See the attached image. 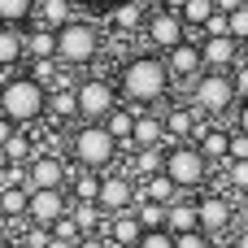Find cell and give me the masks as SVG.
I'll list each match as a JSON object with an SVG mask.
<instances>
[{
  "label": "cell",
  "mask_w": 248,
  "mask_h": 248,
  "mask_svg": "<svg viewBox=\"0 0 248 248\" xmlns=\"http://www.w3.org/2000/svg\"><path fill=\"white\" fill-rule=\"evenodd\" d=\"M170 92H174V78H170L161 52H135V57H126V65H122V74H118V96H122L126 105L153 109V105H161Z\"/></svg>",
  "instance_id": "1"
},
{
  "label": "cell",
  "mask_w": 248,
  "mask_h": 248,
  "mask_svg": "<svg viewBox=\"0 0 248 248\" xmlns=\"http://www.w3.org/2000/svg\"><path fill=\"white\" fill-rule=\"evenodd\" d=\"M44 109H48V87H39L26 70H22V74H9V78L0 83V118H4V122L31 126V122L44 118Z\"/></svg>",
  "instance_id": "2"
},
{
  "label": "cell",
  "mask_w": 248,
  "mask_h": 248,
  "mask_svg": "<svg viewBox=\"0 0 248 248\" xmlns=\"http://www.w3.org/2000/svg\"><path fill=\"white\" fill-rule=\"evenodd\" d=\"M70 161L78 166V170H109L113 166V157H118V140L105 131V122H78L74 131H70Z\"/></svg>",
  "instance_id": "3"
},
{
  "label": "cell",
  "mask_w": 248,
  "mask_h": 248,
  "mask_svg": "<svg viewBox=\"0 0 248 248\" xmlns=\"http://www.w3.org/2000/svg\"><path fill=\"white\" fill-rule=\"evenodd\" d=\"M100 48H105L100 26H92V22H83V17H74L70 26L57 31V61H61L65 70H83V65H92V61L100 57Z\"/></svg>",
  "instance_id": "4"
},
{
  "label": "cell",
  "mask_w": 248,
  "mask_h": 248,
  "mask_svg": "<svg viewBox=\"0 0 248 248\" xmlns=\"http://www.w3.org/2000/svg\"><path fill=\"white\" fill-rule=\"evenodd\" d=\"M192 105H196V113L201 118H227L240 100H235V83H231V74H222V70H205L196 83H192Z\"/></svg>",
  "instance_id": "5"
},
{
  "label": "cell",
  "mask_w": 248,
  "mask_h": 248,
  "mask_svg": "<svg viewBox=\"0 0 248 248\" xmlns=\"http://www.w3.org/2000/svg\"><path fill=\"white\" fill-rule=\"evenodd\" d=\"M161 174H170L179 192H201V187L209 183V161H205V153H201L196 144H170Z\"/></svg>",
  "instance_id": "6"
},
{
  "label": "cell",
  "mask_w": 248,
  "mask_h": 248,
  "mask_svg": "<svg viewBox=\"0 0 248 248\" xmlns=\"http://www.w3.org/2000/svg\"><path fill=\"white\" fill-rule=\"evenodd\" d=\"M74 96H78V122H105V118L122 105L118 83H109V78H100V74L78 78V83H74Z\"/></svg>",
  "instance_id": "7"
},
{
  "label": "cell",
  "mask_w": 248,
  "mask_h": 248,
  "mask_svg": "<svg viewBox=\"0 0 248 248\" xmlns=\"http://www.w3.org/2000/svg\"><path fill=\"white\" fill-rule=\"evenodd\" d=\"M196 218H201V231H205L209 240L235 235V205H231V196H222V192L196 196Z\"/></svg>",
  "instance_id": "8"
},
{
  "label": "cell",
  "mask_w": 248,
  "mask_h": 248,
  "mask_svg": "<svg viewBox=\"0 0 248 248\" xmlns=\"http://www.w3.org/2000/svg\"><path fill=\"white\" fill-rule=\"evenodd\" d=\"M144 39L153 44V52H170V48H179L183 39H192V35H187V26H183L179 13H170V9H153L148 22H144Z\"/></svg>",
  "instance_id": "9"
},
{
  "label": "cell",
  "mask_w": 248,
  "mask_h": 248,
  "mask_svg": "<svg viewBox=\"0 0 248 248\" xmlns=\"http://www.w3.org/2000/svg\"><path fill=\"white\" fill-rule=\"evenodd\" d=\"M70 214V192H61V187H39V192H31V205H26V222L31 227H52L57 218H65Z\"/></svg>",
  "instance_id": "10"
},
{
  "label": "cell",
  "mask_w": 248,
  "mask_h": 248,
  "mask_svg": "<svg viewBox=\"0 0 248 248\" xmlns=\"http://www.w3.org/2000/svg\"><path fill=\"white\" fill-rule=\"evenodd\" d=\"M70 183V161L57 157V153H35V161L26 166V187L39 192V187H61L65 192Z\"/></svg>",
  "instance_id": "11"
},
{
  "label": "cell",
  "mask_w": 248,
  "mask_h": 248,
  "mask_svg": "<svg viewBox=\"0 0 248 248\" xmlns=\"http://www.w3.org/2000/svg\"><path fill=\"white\" fill-rule=\"evenodd\" d=\"M96 205H100L105 214H126V209L135 205V179L122 174V170H105V174H100V196H96Z\"/></svg>",
  "instance_id": "12"
},
{
  "label": "cell",
  "mask_w": 248,
  "mask_h": 248,
  "mask_svg": "<svg viewBox=\"0 0 248 248\" xmlns=\"http://www.w3.org/2000/svg\"><path fill=\"white\" fill-rule=\"evenodd\" d=\"M196 44H201V61H205V70H222V74H231V70L240 65V39H231V35H201Z\"/></svg>",
  "instance_id": "13"
},
{
  "label": "cell",
  "mask_w": 248,
  "mask_h": 248,
  "mask_svg": "<svg viewBox=\"0 0 248 248\" xmlns=\"http://www.w3.org/2000/svg\"><path fill=\"white\" fill-rule=\"evenodd\" d=\"M161 57H166V70H170L174 83H196V78L205 74V61H201V44H196V39H183L179 48H170V52H161Z\"/></svg>",
  "instance_id": "14"
},
{
  "label": "cell",
  "mask_w": 248,
  "mask_h": 248,
  "mask_svg": "<svg viewBox=\"0 0 248 248\" xmlns=\"http://www.w3.org/2000/svg\"><path fill=\"white\" fill-rule=\"evenodd\" d=\"M161 122H166V148H170V144H192V140H196V126H201V113H196V105L187 100V105H174Z\"/></svg>",
  "instance_id": "15"
},
{
  "label": "cell",
  "mask_w": 248,
  "mask_h": 248,
  "mask_svg": "<svg viewBox=\"0 0 248 248\" xmlns=\"http://www.w3.org/2000/svg\"><path fill=\"white\" fill-rule=\"evenodd\" d=\"M26 65V26H0V83Z\"/></svg>",
  "instance_id": "16"
},
{
  "label": "cell",
  "mask_w": 248,
  "mask_h": 248,
  "mask_svg": "<svg viewBox=\"0 0 248 248\" xmlns=\"http://www.w3.org/2000/svg\"><path fill=\"white\" fill-rule=\"evenodd\" d=\"M100 235H105L113 248H135V244H140V235H144V227H140L135 209H126V214H109Z\"/></svg>",
  "instance_id": "17"
},
{
  "label": "cell",
  "mask_w": 248,
  "mask_h": 248,
  "mask_svg": "<svg viewBox=\"0 0 248 248\" xmlns=\"http://www.w3.org/2000/svg\"><path fill=\"white\" fill-rule=\"evenodd\" d=\"M44 118L57 122V126H74V118H78V96H74V87H52Z\"/></svg>",
  "instance_id": "18"
},
{
  "label": "cell",
  "mask_w": 248,
  "mask_h": 248,
  "mask_svg": "<svg viewBox=\"0 0 248 248\" xmlns=\"http://www.w3.org/2000/svg\"><path fill=\"white\" fill-rule=\"evenodd\" d=\"M131 148H166V122H161L153 109H140V118H135V135H131Z\"/></svg>",
  "instance_id": "19"
},
{
  "label": "cell",
  "mask_w": 248,
  "mask_h": 248,
  "mask_svg": "<svg viewBox=\"0 0 248 248\" xmlns=\"http://www.w3.org/2000/svg\"><path fill=\"white\" fill-rule=\"evenodd\" d=\"M74 22V4L70 0H35V17L31 26H44V31H61Z\"/></svg>",
  "instance_id": "20"
},
{
  "label": "cell",
  "mask_w": 248,
  "mask_h": 248,
  "mask_svg": "<svg viewBox=\"0 0 248 248\" xmlns=\"http://www.w3.org/2000/svg\"><path fill=\"white\" fill-rule=\"evenodd\" d=\"M166 231L170 235H183V231H201V218H196V201L179 196L166 205Z\"/></svg>",
  "instance_id": "21"
},
{
  "label": "cell",
  "mask_w": 248,
  "mask_h": 248,
  "mask_svg": "<svg viewBox=\"0 0 248 248\" xmlns=\"http://www.w3.org/2000/svg\"><path fill=\"white\" fill-rule=\"evenodd\" d=\"M135 196H140V201H153V205H170V201H179L183 192L174 187L170 174H153V179H140V183H135Z\"/></svg>",
  "instance_id": "22"
},
{
  "label": "cell",
  "mask_w": 248,
  "mask_h": 248,
  "mask_svg": "<svg viewBox=\"0 0 248 248\" xmlns=\"http://www.w3.org/2000/svg\"><path fill=\"white\" fill-rule=\"evenodd\" d=\"M70 218H74V227H78L83 235H100L109 214H105L96 201H70Z\"/></svg>",
  "instance_id": "23"
},
{
  "label": "cell",
  "mask_w": 248,
  "mask_h": 248,
  "mask_svg": "<svg viewBox=\"0 0 248 248\" xmlns=\"http://www.w3.org/2000/svg\"><path fill=\"white\" fill-rule=\"evenodd\" d=\"M26 61H57V31L26 26Z\"/></svg>",
  "instance_id": "24"
},
{
  "label": "cell",
  "mask_w": 248,
  "mask_h": 248,
  "mask_svg": "<svg viewBox=\"0 0 248 248\" xmlns=\"http://www.w3.org/2000/svg\"><path fill=\"white\" fill-rule=\"evenodd\" d=\"M70 201H96L100 196V170H78L70 161V183H65Z\"/></svg>",
  "instance_id": "25"
},
{
  "label": "cell",
  "mask_w": 248,
  "mask_h": 248,
  "mask_svg": "<svg viewBox=\"0 0 248 248\" xmlns=\"http://www.w3.org/2000/svg\"><path fill=\"white\" fill-rule=\"evenodd\" d=\"M105 17H109V26H113V31H122V35H135V31H144V22H148V13H144L135 0H126V4H118V9H109Z\"/></svg>",
  "instance_id": "26"
},
{
  "label": "cell",
  "mask_w": 248,
  "mask_h": 248,
  "mask_svg": "<svg viewBox=\"0 0 248 248\" xmlns=\"http://www.w3.org/2000/svg\"><path fill=\"white\" fill-rule=\"evenodd\" d=\"M135 118H140V109L122 100V105H118V109L105 118V131H109L118 144H131V135H135Z\"/></svg>",
  "instance_id": "27"
},
{
  "label": "cell",
  "mask_w": 248,
  "mask_h": 248,
  "mask_svg": "<svg viewBox=\"0 0 248 248\" xmlns=\"http://www.w3.org/2000/svg\"><path fill=\"white\" fill-rule=\"evenodd\" d=\"M161 170H166V148H135V157H131V179L135 183L140 179H153Z\"/></svg>",
  "instance_id": "28"
},
{
  "label": "cell",
  "mask_w": 248,
  "mask_h": 248,
  "mask_svg": "<svg viewBox=\"0 0 248 248\" xmlns=\"http://www.w3.org/2000/svg\"><path fill=\"white\" fill-rule=\"evenodd\" d=\"M26 205H31V187H0V214L4 218H26Z\"/></svg>",
  "instance_id": "29"
},
{
  "label": "cell",
  "mask_w": 248,
  "mask_h": 248,
  "mask_svg": "<svg viewBox=\"0 0 248 248\" xmlns=\"http://www.w3.org/2000/svg\"><path fill=\"white\" fill-rule=\"evenodd\" d=\"M214 13H218V9H214V0H187V4L179 9V17H183L187 35H192V31H205V22H209Z\"/></svg>",
  "instance_id": "30"
},
{
  "label": "cell",
  "mask_w": 248,
  "mask_h": 248,
  "mask_svg": "<svg viewBox=\"0 0 248 248\" xmlns=\"http://www.w3.org/2000/svg\"><path fill=\"white\" fill-rule=\"evenodd\" d=\"M35 0H0V26H31Z\"/></svg>",
  "instance_id": "31"
},
{
  "label": "cell",
  "mask_w": 248,
  "mask_h": 248,
  "mask_svg": "<svg viewBox=\"0 0 248 248\" xmlns=\"http://www.w3.org/2000/svg\"><path fill=\"white\" fill-rule=\"evenodd\" d=\"M4 153H9L13 166H31V161H35V140H31L26 131H13L9 144H4Z\"/></svg>",
  "instance_id": "32"
},
{
  "label": "cell",
  "mask_w": 248,
  "mask_h": 248,
  "mask_svg": "<svg viewBox=\"0 0 248 248\" xmlns=\"http://www.w3.org/2000/svg\"><path fill=\"white\" fill-rule=\"evenodd\" d=\"M135 218H140V227L144 231H157V227H166V205H153V201H140L135 196Z\"/></svg>",
  "instance_id": "33"
},
{
  "label": "cell",
  "mask_w": 248,
  "mask_h": 248,
  "mask_svg": "<svg viewBox=\"0 0 248 248\" xmlns=\"http://www.w3.org/2000/svg\"><path fill=\"white\" fill-rule=\"evenodd\" d=\"M48 235H52V240H61V244H78V240H83V231L74 227V218H70V214H65V218H57V222L48 227Z\"/></svg>",
  "instance_id": "34"
},
{
  "label": "cell",
  "mask_w": 248,
  "mask_h": 248,
  "mask_svg": "<svg viewBox=\"0 0 248 248\" xmlns=\"http://www.w3.org/2000/svg\"><path fill=\"white\" fill-rule=\"evenodd\" d=\"M135 248H174V235H170L166 227H157V231H144Z\"/></svg>",
  "instance_id": "35"
},
{
  "label": "cell",
  "mask_w": 248,
  "mask_h": 248,
  "mask_svg": "<svg viewBox=\"0 0 248 248\" xmlns=\"http://www.w3.org/2000/svg\"><path fill=\"white\" fill-rule=\"evenodd\" d=\"M231 161H248V135L231 126V148H227V166Z\"/></svg>",
  "instance_id": "36"
},
{
  "label": "cell",
  "mask_w": 248,
  "mask_h": 248,
  "mask_svg": "<svg viewBox=\"0 0 248 248\" xmlns=\"http://www.w3.org/2000/svg\"><path fill=\"white\" fill-rule=\"evenodd\" d=\"M227 17H231V39H240V44H244V39H248V0L235 9V13H227Z\"/></svg>",
  "instance_id": "37"
},
{
  "label": "cell",
  "mask_w": 248,
  "mask_h": 248,
  "mask_svg": "<svg viewBox=\"0 0 248 248\" xmlns=\"http://www.w3.org/2000/svg\"><path fill=\"white\" fill-rule=\"evenodd\" d=\"M174 248H214V240L205 231H183V235H174Z\"/></svg>",
  "instance_id": "38"
},
{
  "label": "cell",
  "mask_w": 248,
  "mask_h": 248,
  "mask_svg": "<svg viewBox=\"0 0 248 248\" xmlns=\"http://www.w3.org/2000/svg\"><path fill=\"white\" fill-rule=\"evenodd\" d=\"M231 83H235V100H248V61L231 70Z\"/></svg>",
  "instance_id": "39"
},
{
  "label": "cell",
  "mask_w": 248,
  "mask_h": 248,
  "mask_svg": "<svg viewBox=\"0 0 248 248\" xmlns=\"http://www.w3.org/2000/svg\"><path fill=\"white\" fill-rule=\"evenodd\" d=\"M201 35H231V17H227V13H214V17L205 22Z\"/></svg>",
  "instance_id": "40"
},
{
  "label": "cell",
  "mask_w": 248,
  "mask_h": 248,
  "mask_svg": "<svg viewBox=\"0 0 248 248\" xmlns=\"http://www.w3.org/2000/svg\"><path fill=\"white\" fill-rule=\"evenodd\" d=\"M235 231H248V196H235Z\"/></svg>",
  "instance_id": "41"
},
{
  "label": "cell",
  "mask_w": 248,
  "mask_h": 248,
  "mask_svg": "<svg viewBox=\"0 0 248 248\" xmlns=\"http://www.w3.org/2000/svg\"><path fill=\"white\" fill-rule=\"evenodd\" d=\"M235 131H244V135H248V100L235 105Z\"/></svg>",
  "instance_id": "42"
},
{
  "label": "cell",
  "mask_w": 248,
  "mask_h": 248,
  "mask_svg": "<svg viewBox=\"0 0 248 248\" xmlns=\"http://www.w3.org/2000/svg\"><path fill=\"white\" fill-rule=\"evenodd\" d=\"M74 248H113V244H109L105 235H83V240H78Z\"/></svg>",
  "instance_id": "43"
},
{
  "label": "cell",
  "mask_w": 248,
  "mask_h": 248,
  "mask_svg": "<svg viewBox=\"0 0 248 248\" xmlns=\"http://www.w3.org/2000/svg\"><path fill=\"white\" fill-rule=\"evenodd\" d=\"M240 4H244V0H214V9H218V13H235Z\"/></svg>",
  "instance_id": "44"
},
{
  "label": "cell",
  "mask_w": 248,
  "mask_h": 248,
  "mask_svg": "<svg viewBox=\"0 0 248 248\" xmlns=\"http://www.w3.org/2000/svg\"><path fill=\"white\" fill-rule=\"evenodd\" d=\"M92 9H100V13H109V9H118V4H126V0H87Z\"/></svg>",
  "instance_id": "45"
},
{
  "label": "cell",
  "mask_w": 248,
  "mask_h": 248,
  "mask_svg": "<svg viewBox=\"0 0 248 248\" xmlns=\"http://www.w3.org/2000/svg\"><path fill=\"white\" fill-rule=\"evenodd\" d=\"M13 131H17V126H13V122H4V118H0V144H9V135H13Z\"/></svg>",
  "instance_id": "46"
},
{
  "label": "cell",
  "mask_w": 248,
  "mask_h": 248,
  "mask_svg": "<svg viewBox=\"0 0 248 248\" xmlns=\"http://www.w3.org/2000/svg\"><path fill=\"white\" fill-rule=\"evenodd\" d=\"M9 227H13V218H4V214H0V240H13V235H9Z\"/></svg>",
  "instance_id": "47"
},
{
  "label": "cell",
  "mask_w": 248,
  "mask_h": 248,
  "mask_svg": "<svg viewBox=\"0 0 248 248\" xmlns=\"http://www.w3.org/2000/svg\"><path fill=\"white\" fill-rule=\"evenodd\" d=\"M183 4H187V0H161V9H170V13H179Z\"/></svg>",
  "instance_id": "48"
},
{
  "label": "cell",
  "mask_w": 248,
  "mask_h": 248,
  "mask_svg": "<svg viewBox=\"0 0 248 248\" xmlns=\"http://www.w3.org/2000/svg\"><path fill=\"white\" fill-rule=\"evenodd\" d=\"M135 4H140L144 13H153V9H161V0H135Z\"/></svg>",
  "instance_id": "49"
},
{
  "label": "cell",
  "mask_w": 248,
  "mask_h": 248,
  "mask_svg": "<svg viewBox=\"0 0 248 248\" xmlns=\"http://www.w3.org/2000/svg\"><path fill=\"white\" fill-rule=\"evenodd\" d=\"M13 161H9V153H4V144H0V170H9Z\"/></svg>",
  "instance_id": "50"
},
{
  "label": "cell",
  "mask_w": 248,
  "mask_h": 248,
  "mask_svg": "<svg viewBox=\"0 0 248 248\" xmlns=\"http://www.w3.org/2000/svg\"><path fill=\"white\" fill-rule=\"evenodd\" d=\"M235 244H240V248H248V231H235Z\"/></svg>",
  "instance_id": "51"
},
{
  "label": "cell",
  "mask_w": 248,
  "mask_h": 248,
  "mask_svg": "<svg viewBox=\"0 0 248 248\" xmlns=\"http://www.w3.org/2000/svg\"><path fill=\"white\" fill-rule=\"evenodd\" d=\"M240 61H248V39H244V44H240Z\"/></svg>",
  "instance_id": "52"
},
{
  "label": "cell",
  "mask_w": 248,
  "mask_h": 248,
  "mask_svg": "<svg viewBox=\"0 0 248 248\" xmlns=\"http://www.w3.org/2000/svg\"><path fill=\"white\" fill-rule=\"evenodd\" d=\"M0 248H22V244L17 240H0Z\"/></svg>",
  "instance_id": "53"
},
{
  "label": "cell",
  "mask_w": 248,
  "mask_h": 248,
  "mask_svg": "<svg viewBox=\"0 0 248 248\" xmlns=\"http://www.w3.org/2000/svg\"><path fill=\"white\" fill-rule=\"evenodd\" d=\"M70 4H78V0H70Z\"/></svg>",
  "instance_id": "54"
}]
</instances>
